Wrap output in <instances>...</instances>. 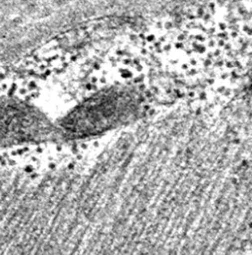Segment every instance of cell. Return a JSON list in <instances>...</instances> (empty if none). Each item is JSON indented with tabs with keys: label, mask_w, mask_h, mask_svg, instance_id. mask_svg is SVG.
I'll use <instances>...</instances> for the list:
<instances>
[{
	"label": "cell",
	"mask_w": 252,
	"mask_h": 255,
	"mask_svg": "<svg viewBox=\"0 0 252 255\" xmlns=\"http://www.w3.org/2000/svg\"><path fill=\"white\" fill-rule=\"evenodd\" d=\"M45 6L31 2L0 1V67L27 54L45 32Z\"/></svg>",
	"instance_id": "cell-1"
},
{
	"label": "cell",
	"mask_w": 252,
	"mask_h": 255,
	"mask_svg": "<svg viewBox=\"0 0 252 255\" xmlns=\"http://www.w3.org/2000/svg\"><path fill=\"white\" fill-rule=\"evenodd\" d=\"M51 127L34 106L11 97H0V150L41 142Z\"/></svg>",
	"instance_id": "cell-2"
},
{
	"label": "cell",
	"mask_w": 252,
	"mask_h": 255,
	"mask_svg": "<svg viewBox=\"0 0 252 255\" xmlns=\"http://www.w3.org/2000/svg\"><path fill=\"white\" fill-rule=\"evenodd\" d=\"M131 99L123 92L105 93L89 100L65 121V128L76 134L99 132L114 125L129 109Z\"/></svg>",
	"instance_id": "cell-3"
}]
</instances>
